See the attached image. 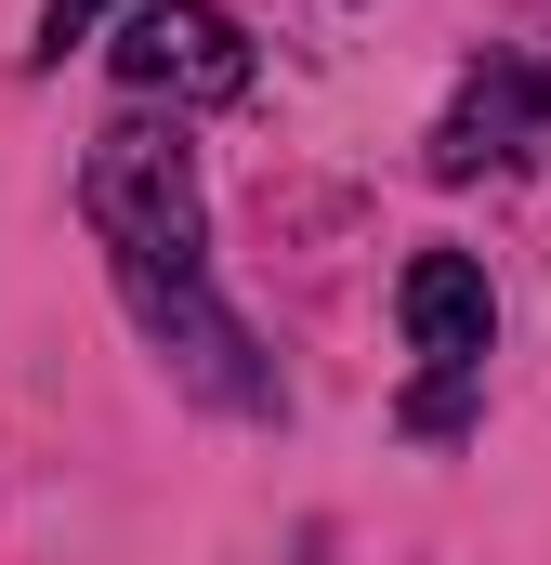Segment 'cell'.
Segmentation results:
<instances>
[{"label": "cell", "instance_id": "277c9868", "mask_svg": "<svg viewBox=\"0 0 551 565\" xmlns=\"http://www.w3.org/2000/svg\"><path fill=\"white\" fill-rule=\"evenodd\" d=\"M539 119H551V66H539V53H486V66L460 79V106L433 119V171H446V184H473V171L526 158Z\"/></svg>", "mask_w": 551, "mask_h": 565}, {"label": "cell", "instance_id": "5b68a950", "mask_svg": "<svg viewBox=\"0 0 551 565\" xmlns=\"http://www.w3.org/2000/svg\"><path fill=\"white\" fill-rule=\"evenodd\" d=\"M119 0H40V66H66V40H93Z\"/></svg>", "mask_w": 551, "mask_h": 565}, {"label": "cell", "instance_id": "6da1fadb", "mask_svg": "<svg viewBox=\"0 0 551 565\" xmlns=\"http://www.w3.org/2000/svg\"><path fill=\"white\" fill-rule=\"evenodd\" d=\"M79 224L106 237V264H119V302H132V329L210 395V408H276V369H250V329L224 316V289H210V198H197V158L184 132H158V119H106L93 158H79Z\"/></svg>", "mask_w": 551, "mask_h": 565}, {"label": "cell", "instance_id": "7a4b0ae2", "mask_svg": "<svg viewBox=\"0 0 551 565\" xmlns=\"http://www.w3.org/2000/svg\"><path fill=\"white\" fill-rule=\"evenodd\" d=\"M106 66H119V93H144V106H237L250 93V40L210 0H132V26L106 40Z\"/></svg>", "mask_w": 551, "mask_h": 565}, {"label": "cell", "instance_id": "3957f363", "mask_svg": "<svg viewBox=\"0 0 551 565\" xmlns=\"http://www.w3.org/2000/svg\"><path fill=\"white\" fill-rule=\"evenodd\" d=\"M395 316H408V355L433 369V395H420V422H446V395L486 369V342H499V302H486V264L473 250H420L408 277H395Z\"/></svg>", "mask_w": 551, "mask_h": 565}]
</instances>
